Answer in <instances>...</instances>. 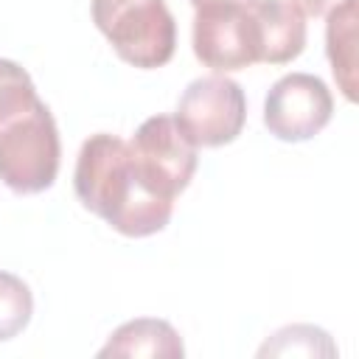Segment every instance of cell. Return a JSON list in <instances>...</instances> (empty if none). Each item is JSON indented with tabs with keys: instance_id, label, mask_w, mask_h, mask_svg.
<instances>
[{
	"instance_id": "obj_1",
	"label": "cell",
	"mask_w": 359,
	"mask_h": 359,
	"mask_svg": "<svg viewBox=\"0 0 359 359\" xmlns=\"http://www.w3.org/2000/svg\"><path fill=\"white\" fill-rule=\"evenodd\" d=\"M62 160L59 126L28 70L0 59V182L20 194H42L56 182Z\"/></svg>"
},
{
	"instance_id": "obj_2",
	"label": "cell",
	"mask_w": 359,
	"mask_h": 359,
	"mask_svg": "<svg viewBox=\"0 0 359 359\" xmlns=\"http://www.w3.org/2000/svg\"><path fill=\"white\" fill-rule=\"evenodd\" d=\"M73 188L79 202L129 238H146L171 222L174 202L146 191L135 174L129 143L118 135H90L76 157Z\"/></svg>"
},
{
	"instance_id": "obj_3",
	"label": "cell",
	"mask_w": 359,
	"mask_h": 359,
	"mask_svg": "<svg viewBox=\"0 0 359 359\" xmlns=\"http://www.w3.org/2000/svg\"><path fill=\"white\" fill-rule=\"evenodd\" d=\"M95 28L132 67L154 70L177 50V22L165 0H93Z\"/></svg>"
},
{
	"instance_id": "obj_4",
	"label": "cell",
	"mask_w": 359,
	"mask_h": 359,
	"mask_svg": "<svg viewBox=\"0 0 359 359\" xmlns=\"http://www.w3.org/2000/svg\"><path fill=\"white\" fill-rule=\"evenodd\" d=\"M174 123L196 149L227 146L247 123V95L227 73L199 76L182 90Z\"/></svg>"
},
{
	"instance_id": "obj_5",
	"label": "cell",
	"mask_w": 359,
	"mask_h": 359,
	"mask_svg": "<svg viewBox=\"0 0 359 359\" xmlns=\"http://www.w3.org/2000/svg\"><path fill=\"white\" fill-rule=\"evenodd\" d=\"M135 174L146 191L174 202L196 174V146L180 132L171 115L146 118L129 140Z\"/></svg>"
},
{
	"instance_id": "obj_6",
	"label": "cell",
	"mask_w": 359,
	"mask_h": 359,
	"mask_svg": "<svg viewBox=\"0 0 359 359\" xmlns=\"http://www.w3.org/2000/svg\"><path fill=\"white\" fill-rule=\"evenodd\" d=\"M334 115V95L314 73L280 76L264 98V126L283 143H303L320 135Z\"/></svg>"
},
{
	"instance_id": "obj_7",
	"label": "cell",
	"mask_w": 359,
	"mask_h": 359,
	"mask_svg": "<svg viewBox=\"0 0 359 359\" xmlns=\"http://www.w3.org/2000/svg\"><path fill=\"white\" fill-rule=\"evenodd\" d=\"M191 45L194 56L213 73H233L255 65L258 34L247 3L196 8Z\"/></svg>"
},
{
	"instance_id": "obj_8",
	"label": "cell",
	"mask_w": 359,
	"mask_h": 359,
	"mask_svg": "<svg viewBox=\"0 0 359 359\" xmlns=\"http://www.w3.org/2000/svg\"><path fill=\"white\" fill-rule=\"evenodd\" d=\"M258 34V62L286 65L306 48V17L289 0H247Z\"/></svg>"
},
{
	"instance_id": "obj_9",
	"label": "cell",
	"mask_w": 359,
	"mask_h": 359,
	"mask_svg": "<svg viewBox=\"0 0 359 359\" xmlns=\"http://www.w3.org/2000/svg\"><path fill=\"white\" fill-rule=\"evenodd\" d=\"M98 356H163V359H182L185 345L180 331L168 320L157 317H137L118 325Z\"/></svg>"
},
{
	"instance_id": "obj_10",
	"label": "cell",
	"mask_w": 359,
	"mask_h": 359,
	"mask_svg": "<svg viewBox=\"0 0 359 359\" xmlns=\"http://www.w3.org/2000/svg\"><path fill=\"white\" fill-rule=\"evenodd\" d=\"M325 17V56L331 73L342 95L356 101V0H345Z\"/></svg>"
},
{
	"instance_id": "obj_11",
	"label": "cell",
	"mask_w": 359,
	"mask_h": 359,
	"mask_svg": "<svg viewBox=\"0 0 359 359\" xmlns=\"http://www.w3.org/2000/svg\"><path fill=\"white\" fill-rule=\"evenodd\" d=\"M258 356H337V345L328 331L297 323L275 331L261 345Z\"/></svg>"
},
{
	"instance_id": "obj_12",
	"label": "cell",
	"mask_w": 359,
	"mask_h": 359,
	"mask_svg": "<svg viewBox=\"0 0 359 359\" xmlns=\"http://www.w3.org/2000/svg\"><path fill=\"white\" fill-rule=\"evenodd\" d=\"M34 314V294L22 278L0 269V342L25 331Z\"/></svg>"
},
{
	"instance_id": "obj_13",
	"label": "cell",
	"mask_w": 359,
	"mask_h": 359,
	"mask_svg": "<svg viewBox=\"0 0 359 359\" xmlns=\"http://www.w3.org/2000/svg\"><path fill=\"white\" fill-rule=\"evenodd\" d=\"M303 17H325L331 8L342 6L345 0H289Z\"/></svg>"
},
{
	"instance_id": "obj_14",
	"label": "cell",
	"mask_w": 359,
	"mask_h": 359,
	"mask_svg": "<svg viewBox=\"0 0 359 359\" xmlns=\"http://www.w3.org/2000/svg\"><path fill=\"white\" fill-rule=\"evenodd\" d=\"M247 0H191L194 8H205V6H241Z\"/></svg>"
}]
</instances>
